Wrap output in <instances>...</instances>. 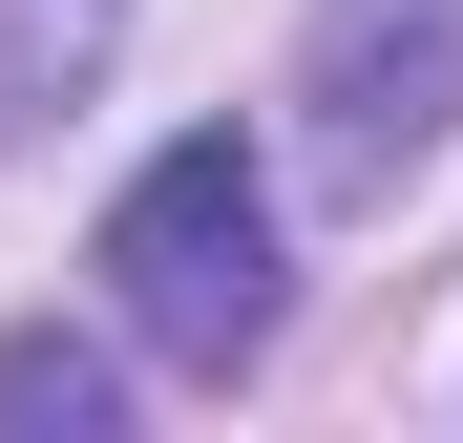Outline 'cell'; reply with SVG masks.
Instances as JSON below:
<instances>
[{"instance_id":"obj_1","label":"cell","mask_w":463,"mask_h":443,"mask_svg":"<svg viewBox=\"0 0 463 443\" xmlns=\"http://www.w3.org/2000/svg\"><path fill=\"white\" fill-rule=\"evenodd\" d=\"M106 295H127V338H147V359L232 380V359L274 338V169H253L232 127L147 148V169L106 190Z\"/></svg>"},{"instance_id":"obj_3","label":"cell","mask_w":463,"mask_h":443,"mask_svg":"<svg viewBox=\"0 0 463 443\" xmlns=\"http://www.w3.org/2000/svg\"><path fill=\"white\" fill-rule=\"evenodd\" d=\"M106 43H127V0H0V148H43L63 106H85Z\"/></svg>"},{"instance_id":"obj_4","label":"cell","mask_w":463,"mask_h":443,"mask_svg":"<svg viewBox=\"0 0 463 443\" xmlns=\"http://www.w3.org/2000/svg\"><path fill=\"white\" fill-rule=\"evenodd\" d=\"M106 401H127V380H106V359H85V338H0V422H22V443H43V422H63V443H85Z\"/></svg>"},{"instance_id":"obj_2","label":"cell","mask_w":463,"mask_h":443,"mask_svg":"<svg viewBox=\"0 0 463 443\" xmlns=\"http://www.w3.org/2000/svg\"><path fill=\"white\" fill-rule=\"evenodd\" d=\"M295 127H317L337 211H401L463 127V0H317V63H295Z\"/></svg>"}]
</instances>
